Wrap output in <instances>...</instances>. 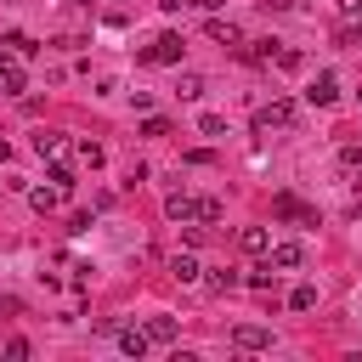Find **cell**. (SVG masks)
I'll return each mask as SVG.
<instances>
[{
	"label": "cell",
	"instance_id": "6da1fadb",
	"mask_svg": "<svg viewBox=\"0 0 362 362\" xmlns=\"http://www.w3.org/2000/svg\"><path fill=\"white\" fill-rule=\"evenodd\" d=\"M232 345H238V351H272V328H260V322H238V328H232Z\"/></svg>",
	"mask_w": 362,
	"mask_h": 362
},
{
	"label": "cell",
	"instance_id": "7a4b0ae2",
	"mask_svg": "<svg viewBox=\"0 0 362 362\" xmlns=\"http://www.w3.org/2000/svg\"><path fill=\"white\" fill-rule=\"evenodd\" d=\"M181 51H187V45H181V34H158V40L141 51V62H181Z\"/></svg>",
	"mask_w": 362,
	"mask_h": 362
},
{
	"label": "cell",
	"instance_id": "3957f363",
	"mask_svg": "<svg viewBox=\"0 0 362 362\" xmlns=\"http://www.w3.org/2000/svg\"><path fill=\"white\" fill-rule=\"evenodd\" d=\"M23 90H28V74L0 51V96H23Z\"/></svg>",
	"mask_w": 362,
	"mask_h": 362
},
{
	"label": "cell",
	"instance_id": "277c9868",
	"mask_svg": "<svg viewBox=\"0 0 362 362\" xmlns=\"http://www.w3.org/2000/svg\"><path fill=\"white\" fill-rule=\"evenodd\" d=\"M305 102L334 107V102H339V79H334V74H317V79H311V90H305Z\"/></svg>",
	"mask_w": 362,
	"mask_h": 362
},
{
	"label": "cell",
	"instance_id": "5b68a950",
	"mask_svg": "<svg viewBox=\"0 0 362 362\" xmlns=\"http://www.w3.org/2000/svg\"><path fill=\"white\" fill-rule=\"evenodd\" d=\"M255 124H260V130H272V124H277V130H288V124H294V102H272V107H260V113H255Z\"/></svg>",
	"mask_w": 362,
	"mask_h": 362
},
{
	"label": "cell",
	"instance_id": "8992f818",
	"mask_svg": "<svg viewBox=\"0 0 362 362\" xmlns=\"http://www.w3.org/2000/svg\"><path fill=\"white\" fill-rule=\"evenodd\" d=\"M164 215L187 226V221H198V198H187V192H170V198H164Z\"/></svg>",
	"mask_w": 362,
	"mask_h": 362
},
{
	"label": "cell",
	"instance_id": "52a82bcc",
	"mask_svg": "<svg viewBox=\"0 0 362 362\" xmlns=\"http://www.w3.org/2000/svg\"><path fill=\"white\" fill-rule=\"evenodd\" d=\"M300 260H305L300 243H272V260H266V266H272V272H294Z\"/></svg>",
	"mask_w": 362,
	"mask_h": 362
},
{
	"label": "cell",
	"instance_id": "ba28073f",
	"mask_svg": "<svg viewBox=\"0 0 362 362\" xmlns=\"http://www.w3.org/2000/svg\"><path fill=\"white\" fill-rule=\"evenodd\" d=\"M147 345H153L147 328H124V322H119V351H124V356H147Z\"/></svg>",
	"mask_w": 362,
	"mask_h": 362
},
{
	"label": "cell",
	"instance_id": "9c48e42d",
	"mask_svg": "<svg viewBox=\"0 0 362 362\" xmlns=\"http://www.w3.org/2000/svg\"><path fill=\"white\" fill-rule=\"evenodd\" d=\"M209 40H221V45H232V51H238V45H243V28H238V23H221V17H209Z\"/></svg>",
	"mask_w": 362,
	"mask_h": 362
},
{
	"label": "cell",
	"instance_id": "30bf717a",
	"mask_svg": "<svg viewBox=\"0 0 362 362\" xmlns=\"http://www.w3.org/2000/svg\"><path fill=\"white\" fill-rule=\"evenodd\" d=\"M175 334H181V322H175V317H147V339H158V345H170Z\"/></svg>",
	"mask_w": 362,
	"mask_h": 362
},
{
	"label": "cell",
	"instance_id": "8fae6325",
	"mask_svg": "<svg viewBox=\"0 0 362 362\" xmlns=\"http://www.w3.org/2000/svg\"><path fill=\"white\" fill-rule=\"evenodd\" d=\"M28 204H34L40 215H51V209L62 204V187H34V192H28Z\"/></svg>",
	"mask_w": 362,
	"mask_h": 362
},
{
	"label": "cell",
	"instance_id": "7c38bea8",
	"mask_svg": "<svg viewBox=\"0 0 362 362\" xmlns=\"http://www.w3.org/2000/svg\"><path fill=\"white\" fill-rule=\"evenodd\" d=\"M238 249H249V255H260V249H272V238H266V226H243V232H238Z\"/></svg>",
	"mask_w": 362,
	"mask_h": 362
},
{
	"label": "cell",
	"instance_id": "4fadbf2b",
	"mask_svg": "<svg viewBox=\"0 0 362 362\" xmlns=\"http://www.w3.org/2000/svg\"><path fill=\"white\" fill-rule=\"evenodd\" d=\"M170 277H175V283H198V260H192V255H175V260H170Z\"/></svg>",
	"mask_w": 362,
	"mask_h": 362
},
{
	"label": "cell",
	"instance_id": "5bb4252c",
	"mask_svg": "<svg viewBox=\"0 0 362 362\" xmlns=\"http://www.w3.org/2000/svg\"><path fill=\"white\" fill-rule=\"evenodd\" d=\"M317 305V283H294V294H288V311H311Z\"/></svg>",
	"mask_w": 362,
	"mask_h": 362
},
{
	"label": "cell",
	"instance_id": "9a60e30c",
	"mask_svg": "<svg viewBox=\"0 0 362 362\" xmlns=\"http://www.w3.org/2000/svg\"><path fill=\"white\" fill-rule=\"evenodd\" d=\"M238 51H243L249 62H272V57H277V40H255V45H238Z\"/></svg>",
	"mask_w": 362,
	"mask_h": 362
},
{
	"label": "cell",
	"instance_id": "2e32d148",
	"mask_svg": "<svg viewBox=\"0 0 362 362\" xmlns=\"http://www.w3.org/2000/svg\"><path fill=\"white\" fill-rule=\"evenodd\" d=\"M57 147H62V136H51V130H40V136H34V153H40V158H51Z\"/></svg>",
	"mask_w": 362,
	"mask_h": 362
},
{
	"label": "cell",
	"instance_id": "e0dca14e",
	"mask_svg": "<svg viewBox=\"0 0 362 362\" xmlns=\"http://www.w3.org/2000/svg\"><path fill=\"white\" fill-rule=\"evenodd\" d=\"M198 221L215 226V221H221V204H215V198H198Z\"/></svg>",
	"mask_w": 362,
	"mask_h": 362
},
{
	"label": "cell",
	"instance_id": "ac0fdd59",
	"mask_svg": "<svg viewBox=\"0 0 362 362\" xmlns=\"http://www.w3.org/2000/svg\"><path fill=\"white\" fill-rule=\"evenodd\" d=\"M209 288H215V294H226V288H238V272H209Z\"/></svg>",
	"mask_w": 362,
	"mask_h": 362
},
{
	"label": "cell",
	"instance_id": "d6986e66",
	"mask_svg": "<svg viewBox=\"0 0 362 362\" xmlns=\"http://www.w3.org/2000/svg\"><path fill=\"white\" fill-rule=\"evenodd\" d=\"M175 90H181V96H204V79H198V74H181V85H175Z\"/></svg>",
	"mask_w": 362,
	"mask_h": 362
},
{
	"label": "cell",
	"instance_id": "ffe728a7",
	"mask_svg": "<svg viewBox=\"0 0 362 362\" xmlns=\"http://www.w3.org/2000/svg\"><path fill=\"white\" fill-rule=\"evenodd\" d=\"M198 130H204V136H221V130H226V119H221V113H204V119H198Z\"/></svg>",
	"mask_w": 362,
	"mask_h": 362
},
{
	"label": "cell",
	"instance_id": "44dd1931",
	"mask_svg": "<svg viewBox=\"0 0 362 362\" xmlns=\"http://www.w3.org/2000/svg\"><path fill=\"white\" fill-rule=\"evenodd\" d=\"M272 277H277V272H272V266H260V272H249L243 283H249V288H272Z\"/></svg>",
	"mask_w": 362,
	"mask_h": 362
},
{
	"label": "cell",
	"instance_id": "7402d4cb",
	"mask_svg": "<svg viewBox=\"0 0 362 362\" xmlns=\"http://www.w3.org/2000/svg\"><path fill=\"white\" fill-rule=\"evenodd\" d=\"M79 158H85V164L96 170V164H102V147H96V141H79Z\"/></svg>",
	"mask_w": 362,
	"mask_h": 362
},
{
	"label": "cell",
	"instance_id": "603a6c76",
	"mask_svg": "<svg viewBox=\"0 0 362 362\" xmlns=\"http://www.w3.org/2000/svg\"><path fill=\"white\" fill-rule=\"evenodd\" d=\"M362 164V147H339V170H356Z\"/></svg>",
	"mask_w": 362,
	"mask_h": 362
},
{
	"label": "cell",
	"instance_id": "cb8c5ba5",
	"mask_svg": "<svg viewBox=\"0 0 362 362\" xmlns=\"http://www.w3.org/2000/svg\"><path fill=\"white\" fill-rule=\"evenodd\" d=\"M339 11L345 17H362V0H339Z\"/></svg>",
	"mask_w": 362,
	"mask_h": 362
},
{
	"label": "cell",
	"instance_id": "d4e9b609",
	"mask_svg": "<svg viewBox=\"0 0 362 362\" xmlns=\"http://www.w3.org/2000/svg\"><path fill=\"white\" fill-rule=\"evenodd\" d=\"M187 6H198V11H221V0H187Z\"/></svg>",
	"mask_w": 362,
	"mask_h": 362
},
{
	"label": "cell",
	"instance_id": "484cf974",
	"mask_svg": "<svg viewBox=\"0 0 362 362\" xmlns=\"http://www.w3.org/2000/svg\"><path fill=\"white\" fill-rule=\"evenodd\" d=\"M158 6H164V11H181V6H187V0H158Z\"/></svg>",
	"mask_w": 362,
	"mask_h": 362
},
{
	"label": "cell",
	"instance_id": "4316f807",
	"mask_svg": "<svg viewBox=\"0 0 362 362\" xmlns=\"http://www.w3.org/2000/svg\"><path fill=\"white\" fill-rule=\"evenodd\" d=\"M79 6H90V0H79Z\"/></svg>",
	"mask_w": 362,
	"mask_h": 362
}]
</instances>
